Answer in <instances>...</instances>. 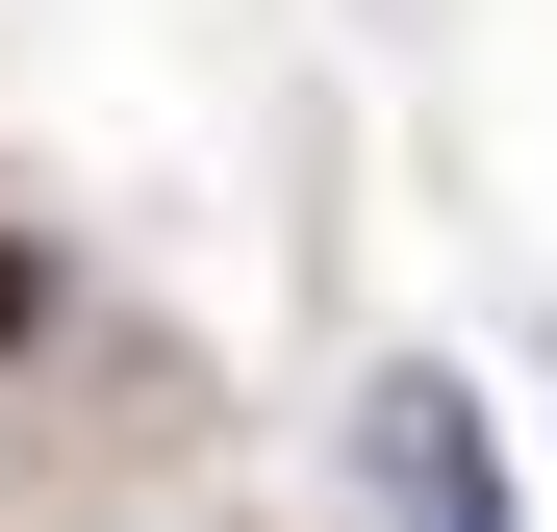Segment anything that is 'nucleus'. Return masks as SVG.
<instances>
[{"mask_svg":"<svg viewBox=\"0 0 557 532\" xmlns=\"http://www.w3.org/2000/svg\"><path fill=\"white\" fill-rule=\"evenodd\" d=\"M355 482H381V532H507V431L456 355H381L355 381Z\"/></svg>","mask_w":557,"mask_h":532,"instance_id":"1","label":"nucleus"},{"mask_svg":"<svg viewBox=\"0 0 557 532\" xmlns=\"http://www.w3.org/2000/svg\"><path fill=\"white\" fill-rule=\"evenodd\" d=\"M26 330H51V253H26V228H0V355H26Z\"/></svg>","mask_w":557,"mask_h":532,"instance_id":"2","label":"nucleus"}]
</instances>
